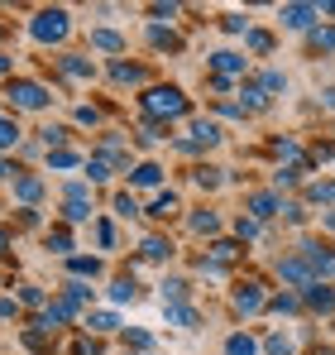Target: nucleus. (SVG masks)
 Returning <instances> with one entry per match:
<instances>
[{
  "mask_svg": "<svg viewBox=\"0 0 335 355\" xmlns=\"http://www.w3.org/2000/svg\"><path fill=\"white\" fill-rule=\"evenodd\" d=\"M139 106H144L149 120H187L192 116V101H187L177 87H149V92L139 96Z\"/></svg>",
  "mask_w": 335,
  "mask_h": 355,
  "instance_id": "f257e3e1",
  "label": "nucleus"
},
{
  "mask_svg": "<svg viewBox=\"0 0 335 355\" xmlns=\"http://www.w3.org/2000/svg\"><path fill=\"white\" fill-rule=\"evenodd\" d=\"M67 34H72V15H67L62 5L34 10V19H29V39H34V44H62Z\"/></svg>",
  "mask_w": 335,
  "mask_h": 355,
  "instance_id": "f03ea898",
  "label": "nucleus"
},
{
  "mask_svg": "<svg viewBox=\"0 0 335 355\" xmlns=\"http://www.w3.org/2000/svg\"><path fill=\"white\" fill-rule=\"evenodd\" d=\"M5 96H10L15 111H48V101H53V92L44 82H34V77H10L5 82Z\"/></svg>",
  "mask_w": 335,
  "mask_h": 355,
  "instance_id": "7ed1b4c3",
  "label": "nucleus"
},
{
  "mask_svg": "<svg viewBox=\"0 0 335 355\" xmlns=\"http://www.w3.org/2000/svg\"><path fill=\"white\" fill-rule=\"evenodd\" d=\"M278 207H282V197L273 192V187H259V192H244V216H254L259 226H264V221H273V216H278Z\"/></svg>",
  "mask_w": 335,
  "mask_h": 355,
  "instance_id": "20e7f679",
  "label": "nucleus"
},
{
  "mask_svg": "<svg viewBox=\"0 0 335 355\" xmlns=\"http://www.w3.org/2000/svg\"><path fill=\"white\" fill-rule=\"evenodd\" d=\"M282 29H297V34H311L316 19H321V5H282L278 10Z\"/></svg>",
  "mask_w": 335,
  "mask_h": 355,
  "instance_id": "39448f33",
  "label": "nucleus"
},
{
  "mask_svg": "<svg viewBox=\"0 0 335 355\" xmlns=\"http://www.w3.org/2000/svg\"><path fill=\"white\" fill-rule=\"evenodd\" d=\"M278 279H282V284H292L297 293H302L307 284H316V274H311V264H307L302 254H282V259H278Z\"/></svg>",
  "mask_w": 335,
  "mask_h": 355,
  "instance_id": "423d86ee",
  "label": "nucleus"
},
{
  "mask_svg": "<svg viewBox=\"0 0 335 355\" xmlns=\"http://www.w3.org/2000/svg\"><path fill=\"white\" fill-rule=\"evenodd\" d=\"M15 202H19V211H39V202H44V178L19 173L15 178Z\"/></svg>",
  "mask_w": 335,
  "mask_h": 355,
  "instance_id": "0eeeda50",
  "label": "nucleus"
},
{
  "mask_svg": "<svg viewBox=\"0 0 335 355\" xmlns=\"http://www.w3.org/2000/svg\"><path fill=\"white\" fill-rule=\"evenodd\" d=\"M235 307H239V312H249V317H254V312H264V307H269L264 284H259V279H239V284H235Z\"/></svg>",
  "mask_w": 335,
  "mask_h": 355,
  "instance_id": "6e6552de",
  "label": "nucleus"
},
{
  "mask_svg": "<svg viewBox=\"0 0 335 355\" xmlns=\"http://www.w3.org/2000/svg\"><path fill=\"white\" fill-rule=\"evenodd\" d=\"M67 322H77V307H72V302H62V297L48 302V307H44V317H39V327H44V331H57V327H67Z\"/></svg>",
  "mask_w": 335,
  "mask_h": 355,
  "instance_id": "1a4fd4ad",
  "label": "nucleus"
},
{
  "mask_svg": "<svg viewBox=\"0 0 335 355\" xmlns=\"http://www.w3.org/2000/svg\"><path fill=\"white\" fill-rule=\"evenodd\" d=\"M211 72H216V77L249 72V58H244V53H235V49H221V53H211Z\"/></svg>",
  "mask_w": 335,
  "mask_h": 355,
  "instance_id": "9d476101",
  "label": "nucleus"
},
{
  "mask_svg": "<svg viewBox=\"0 0 335 355\" xmlns=\"http://www.w3.org/2000/svg\"><path fill=\"white\" fill-rule=\"evenodd\" d=\"M192 149H211V144H221V125L216 120H192V135H182Z\"/></svg>",
  "mask_w": 335,
  "mask_h": 355,
  "instance_id": "9b49d317",
  "label": "nucleus"
},
{
  "mask_svg": "<svg viewBox=\"0 0 335 355\" xmlns=\"http://www.w3.org/2000/svg\"><path fill=\"white\" fill-rule=\"evenodd\" d=\"M57 72H67L72 82H91V77H96V62L82 58V53H62V58H57Z\"/></svg>",
  "mask_w": 335,
  "mask_h": 355,
  "instance_id": "f8f14e48",
  "label": "nucleus"
},
{
  "mask_svg": "<svg viewBox=\"0 0 335 355\" xmlns=\"http://www.w3.org/2000/svg\"><path fill=\"white\" fill-rule=\"evenodd\" d=\"M163 312H168V327H182V331H197V307L192 302H163Z\"/></svg>",
  "mask_w": 335,
  "mask_h": 355,
  "instance_id": "ddd939ff",
  "label": "nucleus"
},
{
  "mask_svg": "<svg viewBox=\"0 0 335 355\" xmlns=\"http://www.w3.org/2000/svg\"><path fill=\"white\" fill-rule=\"evenodd\" d=\"M302 302H307L311 312H335V293H331V284H307V288H302Z\"/></svg>",
  "mask_w": 335,
  "mask_h": 355,
  "instance_id": "4468645a",
  "label": "nucleus"
},
{
  "mask_svg": "<svg viewBox=\"0 0 335 355\" xmlns=\"http://www.w3.org/2000/svg\"><path fill=\"white\" fill-rule=\"evenodd\" d=\"M111 77L120 82V87H144V82H149V72H144L139 62H125V58L111 62Z\"/></svg>",
  "mask_w": 335,
  "mask_h": 355,
  "instance_id": "2eb2a0df",
  "label": "nucleus"
},
{
  "mask_svg": "<svg viewBox=\"0 0 335 355\" xmlns=\"http://www.w3.org/2000/svg\"><path fill=\"white\" fill-rule=\"evenodd\" d=\"M24 144V130H19V120L15 116H0V159L10 154V149H19Z\"/></svg>",
  "mask_w": 335,
  "mask_h": 355,
  "instance_id": "dca6fc26",
  "label": "nucleus"
},
{
  "mask_svg": "<svg viewBox=\"0 0 335 355\" xmlns=\"http://www.w3.org/2000/svg\"><path fill=\"white\" fill-rule=\"evenodd\" d=\"M307 53H335V24H316L307 34Z\"/></svg>",
  "mask_w": 335,
  "mask_h": 355,
  "instance_id": "f3484780",
  "label": "nucleus"
},
{
  "mask_svg": "<svg viewBox=\"0 0 335 355\" xmlns=\"http://www.w3.org/2000/svg\"><path fill=\"white\" fill-rule=\"evenodd\" d=\"M264 106H269V92H264L259 82H244V87H239V111L249 116V111H264Z\"/></svg>",
  "mask_w": 335,
  "mask_h": 355,
  "instance_id": "a211bd4d",
  "label": "nucleus"
},
{
  "mask_svg": "<svg viewBox=\"0 0 335 355\" xmlns=\"http://www.w3.org/2000/svg\"><path fill=\"white\" fill-rule=\"evenodd\" d=\"M62 221H72V226L91 221V197H62Z\"/></svg>",
  "mask_w": 335,
  "mask_h": 355,
  "instance_id": "6ab92c4d",
  "label": "nucleus"
},
{
  "mask_svg": "<svg viewBox=\"0 0 335 355\" xmlns=\"http://www.w3.org/2000/svg\"><path fill=\"white\" fill-rule=\"evenodd\" d=\"M67 269H72V279H82V284H87V279H101V259H96V254H72Z\"/></svg>",
  "mask_w": 335,
  "mask_h": 355,
  "instance_id": "aec40b11",
  "label": "nucleus"
},
{
  "mask_svg": "<svg viewBox=\"0 0 335 355\" xmlns=\"http://www.w3.org/2000/svg\"><path fill=\"white\" fill-rule=\"evenodd\" d=\"M163 168L159 164H129V187H159Z\"/></svg>",
  "mask_w": 335,
  "mask_h": 355,
  "instance_id": "412c9836",
  "label": "nucleus"
},
{
  "mask_svg": "<svg viewBox=\"0 0 335 355\" xmlns=\"http://www.w3.org/2000/svg\"><path fill=\"white\" fill-rule=\"evenodd\" d=\"M177 211H182L177 192H159V197L149 202V216H154V221H168V216H177Z\"/></svg>",
  "mask_w": 335,
  "mask_h": 355,
  "instance_id": "4be33fe9",
  "label": "nucleus"
},
{
  "mask_svg": "<svg viewBox=\"0 0 335 355\" xmlns=\"http://www.w3.org/2000/svg\"><path fill=\"white\" fill-rule=\"evenodd\" d=\"M44 245H48L53 254H62V259H72V250H77V245H72V231H67V226H53V231L44 236Z\"/></svg>",
  "mask_w": 335,
  "mask_h": 355,
  "instance_id": "5701e85b",
  "label": "nucleus"
},
{
  "mask_svg": "<svg viewBox=\"0 0 335 355\" xmlns=\"http://www.w3.org/2000/svg\"><path fill=\"white\" fill-rule=\"evenodd\" d=\"M91 49H101V53H125V34H115V29H91Z\"/></svg>",
  "mask_w": 335,
  "mask_h": 355,
  "instance_id": "b1692460",
  "label": "nucleus"
},
{
  "mask_svg": "<svg viewBox=\"0 0 335 355\" xmlns=\"http://www.w3.org/2000/svg\"><path fill=\"white\" fill-rule=\"evenodd\" d=\"M91 297H96V288H91V284H82V279H67V284H62V302H72V307L91 302Z\"/></svg>",
  "mask_w": 335,
  "mask_h": 355,
  "instance_id": "393cba45",
  "label": "nucleus"
},
{
  "mask_svg": "<svg viewBox=\"0 0 335 355\" xmlns=\"http://www.w3.org/2000/svg\"><path fill=\"white\" fill-rule=\"evenodd\" d=\"M139 254H144V259H154V264H163V259H172V240H168V236H149Z\"/></svg>",
  "mask_w": 335,
  "mask_h": 355,
  "instance_id": "a878e982",
  "label": "nucleus"
},
{
  "mask_svg": "<svg viewBox=\"0 0 335 355\" xmlns=\"http://www.w3.org/2000/svg\"><path fill=\"white\" fill-rule=\"evenodd\" d=\"M307 202H311V207H335V182L331 178L311 182V187H307Z\"/></svg>",
  "mask_w": 335,
  "mask_h": 355,
  "instance_id": "bb28decb",
  "label": "nucleus"
},
{
  "mask_svg": "<svg viewBox=\"0 0 335 355\" xmlns=\"http://www.w3.org/2000/svg\"><path fill=\"white\" fill-rule=\"evenodd\" d=\"M244 49L264 58V53H273V34H269V29H254V24H249V34H244Z\"/></svg>",
  "mask_w": 335,
  "mask_h": 355,
  "instance_id": "cd10ccee",
  "label": "nucleus"
},
{
  "mask_svg": "<svg viewBox=\"0 0 335 355\" xmlns=\"http://www.w3.org/2000/svg\"><path fill=\"white\" fill-rule=\"evenodd\" d=\"M192 231H197V236H216V231H221V216L201 207V211H192Z\"/></svg>",
  "mask_w": 335,
  "mask_h": 355,
  "instance_id": "c85d7f7f",
  "label": "nucleus"
},
{
  "mask_svg": "<svg viewBox=\"0 0 335 355\" xmlns=\"http://www.w3.org/2000/svg\"><path fill=\"white\" fill-rule=\"evenodd\" d=\"M225 355H259V341H254L249 331H235V336L225 341Z\"/></svg>",
  "mask_w": 335,
  "mask_h": 355,
  "instance_id": "c756f323",
  "label": "nucleus"
},
{
  "mask_svg": "<svg viewBox=\"0 0 335 355\" xmlns=\"http://www.w3.org/2000/svg\"><path fill=\"white\" fill-rule=\"evenodd\" d=\"M149 44H154V49H182V39H177L172 29H163V24H149Z\"/></svg>",
  "mask_w": 335,
  "mask_h": 355,
  "instance_id": "7c9ffc66",
  "label": "nucleus"
},
{
  "mask_svg": "<svg viewBox=\"0 0 335 355\" xmlns=\"http://www.w3.org/2000/svg\"><path fill=\"white\" fill-rule=\"evenodd\" d=\"M259 87H264L269 96H278V92H287V77H282L278 67H264V72H259Z\"/></svg>",
  "mask_w": 335,
  "mask_h": 355,
  "instance_id": "2f4dec72",
  "label": "nucleus"
},
{
  "mask_svg": "<svg viewBox=\"0 0 335 355\" xmlns=\"http://www.w3.org/2000/svg\"><path fill=\"white\" fill-rule=\"evenodd\" d=\"M67 135H72V130H67V125H44V130H39V144H44V149H62V144H67Z\"/></svg>",
  "mask_w": 335,
  "mask_h": 355,
  "instance_id": "473e14b6",
  "label": "nucleus"
},
{
  "mask_svg": "<svg viewBox=\"0 0 335 355\" xmlns=\"http://www.w3.org/2000/svg\"><path fill=\"white\" fill-rule=\"evenodd\" d=\"M115 216H120V221H134V216H144V211H139V202H134L129 192H120V197H115Z\"/></svg>",
  "mask_w": 335,
  "mask_h": 355,
  "instance_id": "72a5a7b5",
  "label": "nucleus"
},
{
  "mask_svg": "<svg viewBox=\"0 0 335 355\" xmlns=\"http://www.w3.org/2000/svg\"><path fill=\"white\" fill-rule=\"evenodd\" d=\"M72 164H82L77 149H48V168H72Z\"/></svg>",
  "mask_w": 335,
  "mask_h": 355,
  "instance_id": "f704fd0d",
  "label": "nucleus"
},
{
  "mask_svg": "<svg viewBox=\"0 0 335 355\" xmlns=\"http://www.w3.org/2000/svg\"><path fill=\"white\" fill-rule=\"evenodd\" d=\"M259 231H264V226H259L254 216H244V211L235 216V236H239V240H259Z\"/></svg>",
  "mask_w": 335,
  "mask_h": 355,
  "instance_id": "c9c22d12",
  "label": "nucleus"
},
{
  "mask_svg": "<svg viewBox=\"0 0 335 355\" xmlns=\"http://www.w3.org/2000/svg\"><path fill=\"white\" fill-rule=\"evenodd\" d=\"M87 327L106 336V331H115V327H120V317H115V312H91V317H87Z\"/></svg>",
  "mask_w": 335,
  "mask_h": 355,
  "instance_id": "e433bc0d",
  "label": "nucleus"
},
{
  "mask_svg": "<svg viewBox=\"0 0 335 355\" xmlns=\"http://www.w3.org/2000/svg\"><path fill=\"white\" fill-rule=\"evenodd\" d=\"M269 307H273V312H297V307H302V293H273Z\"/></svg>",
  "mask_w": 335,
  "mask_h": 355,
  "instance_id": "4c0bfd02",
  "label": "nucleus"
},
{
  "mask_svg": "<svg viewBox=\"0 0 335 355\" xmlns=\"http://www.w3.org/2000/svg\"><path fill=\"white\" fill-rule=\"evenodd\" d=\"M264 351L269 355H292V336H287V331H273V336L264 341Z\"/></svg>",
  "mask_w": 335,
  "mask_h": 355,
  "instance_id": "58836bf2",
  "label": "nucleus"
},
{
  "mask_svg": "<svg viewBox=\"0 0 335 355\" xmlns=\"http://www.w3.org/2000/svg\"><path fill=\"white\" fill-rule=\"evenodd\" d=\"M273 149H278V159H287V164H302V144L297 139H273Z\"/></svg>",
  "mask_w": 335,
  "mask_h": 355,
  "instance_id": "ea45409f",
  "label": "nucleus"
},
{
  "mask_svg": "<svg viewBox=\"0 0 335 355\" xmlns=\"http://www.w3.org/2000/svg\"><path fill=\"white\" fill-rule=\"evenodd\" d=\"M19 302H29V307H48V293H44L39 284H24V288H19Z\"/></svg>",
  "mask_w": 335,
  "mask_h": 355,
  "instance_id": "a19ab883",
  "label": "nucleus"
},
{
  "mask_svg": "<svg viewBox=\"0 0 335 355\" xmlns=\"http://www.w3.org/2000/svg\"><path fill=\"white\" fill-rule=\"evenodd\" d=\"M111 302H134V279H115L111 284Z\"/></svg>",
  "mask_w": 335,
  "mask_h": 355,
  "instance_id": "79ce46f5",
  "label": "nucleus"
},
{
  "mask_svg": "<svg viewBox=\"0 0 335 355\" xmlns=\"http://www.w3.org/2000/svg\"><path fill=\"white\" fill-rule=\"evenodd\" d=\"M278 216H287V221H292V226H297V221H307V207H302V202H292V197H282Z\"/></svg>",
  "mask_w": 335,
  "mask_h": 355,
  "instance_id": "37998d69",
  "label": "nucleus"
},
{
  "mask_svg": "<svg viewBox=\"0 0 335 355\" xmlns=\"http://www.w3.org/2000/svg\"><path fill=\"white\" fill-rule=\"evenodd\" d=\"M91 226H96V240H101V250H115V240H120V236H115V226H111V221H101V216H96Z\"/></svg>",
  "mask_w": 335,
  "mask_h": 355,
  "instance_id": "c03bdc74",
  "label": "nucleus"
},
{
  "mask_svg": "<svg viewBox=\"0 0 335 355\" xmlns=\"http://www.w3.org/2000/svg\"><path fill=\"white\" fill-rule=\"evenodd\" d=\"M225 34H249V15H221Z\"/></svg>",
  "mask_w": 335,
  "mask_h": 355,
  "instance_id": "a18cd8bd",
  "label": "nucleus"
},
{
  "mask_svg": "<svg viewBox=\"0 0 335 355\" xmlns=\"http://www.w3.org/2000/svg\"><path fill=\"white\" fill-rule=\"evenodd\" d=\"M297 178H302V173H297V168H278V173H273V192H278V197H282L287 187H297Z\"/></svg>",
  "mask_w": 335,
  "mask_h": 355,
  "instance_id": "49530a36",
  "label": "nucleus"
},
{
  "mask_svg": "<svg viewBox=\"0 0 335 355\" xmlns=\"http://www.w3.org/2000/svg\"><path fill=\"white\" fill-rule=\"evenodd\" d=\"M111 178V164L106 159H87V182H106Z\"/></svg>",
  "mask_w": 335,
  "mask_h": 355,
  "instance_id": "de8ad7c7",
  "label": "nucleus"
},
{
  "mask_svg": "<svg viewBox=\"0 0 335 355\" xmlns=\"http://www.w3.org/2000/svg\"><path fill=\"white\" fill-rule=\"evenodd\" d=\"M187 297V284L182 279H163V302H182Z\"/></svg>",
  "mask_w": 335,
  "mask_h": 355,
  "instance_id": "09e8293b",
  "label": "nucleus"
},
{
  "mask_svg": "<svg viewBox=\"0 0 335 355\" xmlns=\"http://www.w3.org/2000/svg\"><path fill=\"white\" fill-rule=\"evenodd\" d=\"M125 346H129V351H149L154 336H149V331H125Z\"/></svg>",
  "mask_w": 335,
  "mask_h": 355,
  "instance_id": "8fccbe9b",
  "label": "nucleus"
},
{
  "mask_svg": "<svg viewBox=\"0 0 335 355\" xmlns=\"http://www.w3.org/2000/svg\"><path fill=\"white\" fill-rule=\"evenodd\" d=\"M197 182H201V187H216V182H221V168L201 164V168H197Z\"/></svg>",
  "mask_w": 335,
  "mask_h": 355,
  "instance_id": "3c124183",
  "label": "nucleus"
},
{
  "mask_svg": "<svg viewBox=\"0 0 335 355\" xmlns=\"http://www.w3.org/2000/svg\"><path fill=\"white\" fill-rule=\"evenodd\" d=\"M77 125H101V111L96 106H77Z\"/></svg>",
  "mask_w": 335,
  "mask_h": 355,
  "instance_id": "603ef678",
  "label": "nucleus"
},
{
  "mask_svg": "<svg viewBox=\"0 0 335 355\" xmlns=\"http://www.w3.org/2000/svg\"><path fill=\"white\" fill-rule=\"evenodd\" d=\"M149 15H154V19H172V15H177V5H149Z\"/></svg>",
  "mask_w": 335,
  "mask_h": 355,
  "instance_id": "864d4df0",
  "label": "nucleus"
},
{
  "mask_svg": "<svg viewBox=\"0 0 335 355\" xmlns=\"http://www.w3.org/2000/svg\"><path fill=\"white\" fill-rule=\"evenodd\" d=\"M15 178H19V168H15L10 159H0V182H15Z\"/></svg>",
  "mask_w": 335,
  "mask_h": 355,
  "instance_id": "5fc2aeb1",
  "label": "nucleus"
},
{
  "mask_svg": "<svg viewBox=\"0 0 335 355\" xmlns=\"http://www.w3.org/2000/svg\"><path fill=\"white\" fill-rule=\"evenodd\" d=\"M0 77H15V58L10 53H0Z\"/></svg>",
  "mask_w": 335,
  "mask_h": 355,
  "instance_id": "6e6d98bb",
  "label": "nucleus"
},
{
  "mask_svg": "<svg viewBox=\"0 0 335 355\" xmlns=\"http://www.w3.org/2000/svg\"><path fill=\"white\" fill-rule=\"evenodd\" d=\"M321 106H326V111H335V87H326V92H321Z\"/></svg>",
  "mask_w": 335,
  "mask_h": 355,
  "instance_id": "4d7b16f0",
  "label": "nucleus"
},
{
  "mask_svg": "<svg viewBox=\"0 0 335 355\" xmlns=\"http://www.w3.org/2000/svg\"><path fill=\"white\" fill-rule=\"evenodd\" d=\"M321 226H326V231L335 236V211H326V216H321Z\"/></svg>",
  "mask_w": 335,
  "mask_h": 355,
  "instance_id": "13d9d810",
  "label": "nucleus"
},
{
  "mask_svg": "<svg viewBox=\"0 0 335 355\" xmlns=\"http://www.w3.org/2000/svg\"><path fill=\"white\" fill-rule=\"evenodd\" d=\"M321 15H331V19H335V0H326V5H321Z\"/></svg>",
  "mask_w": 335,
  "mask_h": 355,
  "instance_id": "bf43d9fd",
  "label": "nucleus"
},
{
  "mask_svg": "<svg viewBox=\"0 0 335 355\" xmlns=\"http://www.w3.org/2000/svg\"><path fill=\"white\" fill-rule=\"evenodd\" d=\"M5 245H10V231H5V226H0V250H5Z\"/></svg>",
  "mask_w": 335,
  "mask_h": 355,
  "instance_id": "052dcab7",
  "label": "nucleus"
}]
</instances>
